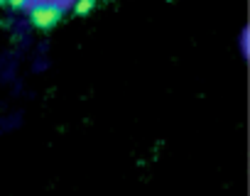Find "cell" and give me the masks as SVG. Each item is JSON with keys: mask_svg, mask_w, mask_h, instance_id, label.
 I'll return each mask as SVG.
<instances>
[{"mask_svg": "<svg viewBox=\"0 0 250 196\" xmlns=\"http://www.w3.org/2000/svg\"><path fill=\"white\" fill-rule=\"evenodd\" d=\"M0 5H5V0H0Z\"/></svg>", "mask_w": 250, "mask_h": 196, "instance_id": "277c9868", "label": "cell"}, {"mask_svg": "<svg viewBox=\"0 0 250 196\" xmlns=\"http://www.w3.org/2000/svg\"><path fill=\"white\" fill-rule=\"evenodd\" d=\"M5 5H10L15 10H22V8H30L32 5V0H5Z\"/></svg>", "mask_w": 250, "mask_h": 196, "instance_id": "3957f363", "label": "cell"}, {"mask_svg": "<svg viewBox=\"0 0 250 196\" xmlns=\"http://www.w3.org/2000/svg\"><path fill=\"white\" fill-rule=\"evenodd\" d=\"M64 18V8L57 0H37L30 5V25L37 30H49Z\"/></svg>", "mask_w": 250, "mask_h": 196, "instance_id": "6da1fadb", "label": "cell"}, {"mask_svg": "<svg viewBox=\"0 0 250 196\" xmlns=\"http://www.w3.org/2000/svg\"><path fill=\"white\" fill-rule=\"evenodd\" d=\"M96 8V0H74V13L76 15H88Z\"/></svg>", "mask_w": 250, "mask_h": 196, "instance_id": "7a4b0ae2", "label": "cell"}]
</instances>
